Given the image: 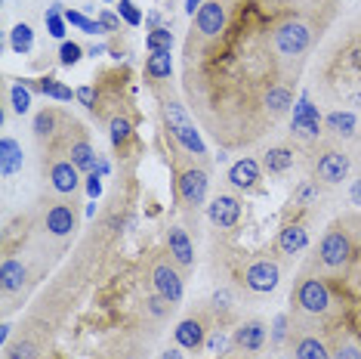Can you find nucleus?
Masks as SVG:
<instances>
[{
	"label": "nucleus",
	"instance_id": "obj_1",
	"mask_svg": "<svg viewBox=\"0 0 361 359\" xmlns=\"http://www.w3.org/2000/svg\"><path fill=\"white\" fill-rule=\"evenodd\" d=\"M238 4V0H235ZM232 4V19L216 37L185 35L183 90L210 136L223 149H244L262 140L275 124L266 115L269 90L300 75L281 62L272 47V22H262V0Z\"/></svg>",
	"mask_w": 361,
	"mask_h": 359
},
{
	"label": "nucleus",
	"instance_id": "obj_2",
	"mask_svg": "<svg viewBox=\"0 0 361 359\" xmlns=\"http://www.w3.org/2000/svg\"><path fill=\"white\" fill-rule=\"evenodd\" d=\"M287 4H290V0H287ZM287 4H284V13L272 19V47L287 69H290L293 75H300L309 53H312V47H315V40H318V25L306 13L290 10Z\"/></svg>",
	"mask_w": 361,
	"mask_h": 359
},
{
	"label": "nucleus",
	"instance_id": "obj_3",
	"mask_svg": "<svg viewBox=\"0 0 361 359\" xmlns=\"http://www.w3.org/2000/svg\"><path fill=\"white\" fill-rule=\"evenodd\" d=\"M361 254V242L352 223L346 217L336 220L334 226H327L318 239L315 251H312V260H309V273H343L355 264V257Z\"/></svg>",
	"mask_w": 361,
	"mask_h": 359
},
{
	"label": "nucleus",
	"instance_id": "obj_4",
	"mask_svg": "<svg viewBox=\"0 0 361 359\" xmlns=\"http://www.w3.org/2000/svg\"><path fill=\"white\" fill-rule=\"evenodd\" d=\"M290 313L297 322H312V325H327V319L336 313V298L331 282L318 273H302L293 282L290 291Z\"/></svg>",
	"mask_w": 361,
	"mask_h": 359
},
{
	"label": "nucleus",
	"instance_id": "obj_5",
	"mask_svg": "<svg viewBox=\"0 0 361 359\" xmlns=\"http://www.w3.org/2000/svg\"><path fill=\"white\" fill-rule=\"evenodd\" d=\"M173 192L183 214L201 211L207 205V192H210V167L201 158L179 149L173 161Z\"/></svg>",
	"mask_w": 361,
	"mask_h": 359
},
{
	"label": "nucleus",
	"instance_id": "obj_6",
	"mask_svg": "<svg viewBox=\"0 0 361 359\" xmlns=\"http://www.w3.org/2000/svg\"><path fill=\"white\" fill-rule=\"evenodd\" d=\"M309 170L312 180H318L322 186H340L349 180L352 158L336 140H318L309 155Z\"/></svg>",
	"mask_w": 361,
	"mask_h": 359
},
{
	"label": "nucleus",
	"instance_id": "obj_7",
	"mask_svg": "<svg viewBox=\"0 0 361 359\" xmlns=\"http://www.w3.org/2000/svg\"><path fill=\"white\" fill-rule=\"evenodd\" d=\"M287 353L290 359H334L331 329L312 322H293L290 338H287Z\"/></svg>",
	"mask_w": 361,
	"mask_h": 359
},
{
	"label": "nucleus",
	"instance_id": "obj_8",
	"mask_svg": "<svg viewBox=\"0 0 361 359\" xmlns=\"http://www.w3.org/2000/svg\"><path fill=\"white\" fill-rule=\"evenodd\" d=\"M149 282L154 288V295L167 298L173 307L183 304V295H185V279H183V269L176 266V260L164 251V254H154L152 260V269H149Z\"/></svg>",
	"mask_w": 361,
	"mask_h": 359
},
{
	"label": "nucleus",
	"instance_id": "obj_9",
	"mask_svg": "<svg viewBox=\"0 0 361 359\" xmlns=\"http://www.w3.org/2000/svg\"><path fill=\"white\" fill-rule=\"evenodd\" d=\"M40 230H44V235L53 242L71 239V233L78 230V205L71 199L47 201L44 211H40Z\"/></svg>",
	"mask_w": 361,
	"mask_h": 359
},
{
	"label": "nucleus",
	"instance_id": "obj_10",
	"mask_svg": "<svg viewBox=\"0 0 361 359\" xmlns=\"http://www.w3.org/2000/svg\"><path fill=\"white\" fill-rule=\"evenodd\" d=\"M216 313L210 310V304L198 310V313H188L185 319H179V325L173 329V341H176V347H183V350H201L204 344H207V338H210V331H213V325H216Z\"/></svg>",
	"mask_w": 361,
	"mask_h": 359
},
{
	"label": "nucleus",
	"instance_id": "obj_11",
	"mask_svg": "<svg viewBox=\"0 0 361 359\" xmlns=\"http://www.w3.org/2000/svg\"><path fill=\"white\" fill-rule=\"evenodd\" d=\"M47 155H50V158L44 161L47 186H50L56 195H75L80 189V170L71 165V158L62 155L59 149H50Z\"/></svg>",
	"mask_w": 361,
	"mask_h": 359
},
{
	"label": "nucleus",
	"instance_id": "obj_12",
	"mask_svg": "<svg viewBox=\"0 0 361 359\" xmlns=\"http://www.w3.org/2000/svg\"><path fill=\"white\" fill-rule=\"evenodd\" d=\"M281 282V266L275 260H266V257H257V260H247L241 269V285L253 295H269V291L278 288Z\"/></svg>",
	"mask_w": 361,
	"mask_h": 359
},
{
	"label": "nucleus",
	"instance_id": "obj_13",
	"mask_svg": "<svg viewBox=\"0 0 361 359\" xmlns=\"http://www.w3.org/2000/svg\"><path fill=\"white\" fill-rule=\"evenodd\" d=\"M322 127H324V118L315 112V105L309 100H300L297 109H293V121H290V136L302 146H315L322 140Z\"/></svg>",
	"mask_w": 361,
	"mask_h": 359
},
{
	"label": "nucleus",
	"instance_id": "obj_14",
	"mask_svg": "<svg viewBox=\"0 0 361 359\" xmlns=\"http://www.w3.org/2000/svg\"><path fill=\"white\" fill-rule=\"evenodd\" d=\"M158 109H161V124H164L167 134H176V130L192 124L185 102L179 100V90L170 87V81L164 87H158Z\"/></svg>",
	"mask_w": 361,
	"mask_h": 359
},
{
	"label": "nucleus",
	"instance_id": "obj_15",
	"mask_svg": "<svg viewBox=\"0 0 361 359\" xmlns=\"http://www.w3.org/2000/svg\"><path fill=\"white\" fill-rule=\"evenodd\" d=\"M226 183L235 192H262V161L257 158H238L226 174Z\"/></svg>",
	"mask_w": 361,
	"mask_h": 359
},
{
	"label": "nucleus",
	"instance_id": "obj_16",
	"mask_svg": "<svg viewBox=\"0 0 361 359\" xmlns=\"http://www.w3.org/2000/svg\"><path fill=\"white\" fill-rule=\"evenodd\" d=\"M164 245H167V254L176 260V266L188 273L195 266V245H192V235L183 223H170L167 233H164Z\"/></svg>",
	"mask_w": 361,
	"mask_h": 359
},
{
	"label": "nucleus",
	"instance_id": "obj_17",
	"mask_svg": "<svg viewBox=\"0 0 361 359\" xmlns=\"http://www.w3.org/2000/svg\"><path fill=\"white\" fill-rule=\"evenodd\" d=\"M62 155H68L71 165H75L80 174H93L96 161H99V155L93 152V146L87 140L84 127H78V124H71V136H68V143L62 146Z\"/></svg>",
	"mask_w": 361,
	"mask_h": 359
},
{
	"label": "nucleus",
	"instance_id": "obj_18",
	"mask_svg": "<svg viewBox=\"0 0 361 359\" xmlns=\"http://www.w3.org/2000/svg\"><path fill=\"white\" fill-rule=\"evenodd\" d=\"M266 322L259 319V316H250V319H244L238 329L232 331V350H238V353H247V356H257L262 344H266Z\"/></svg>",
	"mask_w": 361,
	"mask_h": 359
},
{
	"label": "nucleus",
	"instance_id": "obj_19",
	"mask_svg": "<svg viewBox=\"0 0 361 359\" xmlns=\"http://www.w3.org/2000/svg\"><path fill=\"white\" fill-rule=\"evenodd\" d=\"M241 211H244V201L238 192H219L216 199L207 205V220L219 230H232V226L241 220Z\"/></svg>",
	"mask_w": 361,
	"mask_h": 359
},
{
	"label": "nucleus",
	"instance_id": "obj_20",
	"mask_svg": "<svg viewBox=\"0 0 361 359\" xmlns=\"http://www.w3.org/2000/svg\"><path fill=\"white\" fill-rule=\"evenodd\" d=\"M309 248V226L306 223H287L281 233L275 235V251L284 257H297Z\"/></svg>",
	"mask_w": 361,
	"mask_h": 359
},
{
	"label": "nucleus",
	"instance_id": "obj_21",
	"mask_svg": "<svg viewBox=\"0 0 361 359\" xmlns=\"http://www.w3.org/2000/svg\"><path fill=\"white\" fill-rule=\"evenodd\" d=\"M31 273H28V264L22 257H6L4 266H0V288L4 295H19L22 288L28 285Z\"/></svg>",
	"mask_w": 361,
	"mask_h": 359
},
{
	"label": "nucleus",
	"instance_id": "obj_22",
	"mask_svg": "<svg viewBox=\"0 0 361 359\" xmlns=\"http://www.w3.org/2000/svg\"><path fill=\"white\" fill-rule=\"evenodd\" d=\"M293 161H297L293 146L278 143V146H272V149H266V155H262V170H266L269 177H281L293 167Z\"/></svg>",
	"mask_w": 361,
	"mask_h": 359
},
{
	"label": "nucleus",
	"instance_id": "obj_23",
	"mask_svg": "<svg viewBox=\"0 0 361 359\" xmlns=\"http://www.w3.org/2000/svg\"><path fill=\"white\" fill-rule=\"evenodd\" d=\"M324 127L334 140H355L358 134V118L352 112H327L324 115Z\"/></svg>",
	"mask_w": 361,
	"mask_h": 359
},
{
	"label": "nucleus",
	"instance_id": "obj_24",
	"mask_svg": "<svg viewBox=\"0 0 361 359\" xmlns=\"http://www.w3.org/2000/svg\"><path fill=\"white\" fill-rule=\"evenodd\" d=\"M331 350L334 359H361V338L352 329L331 331Z\"/></svg>",
	"mask_w": 361,
	"mask_h": 359
},
{
	"label": "nucleus",
	"instance_id": "obj_25",
	"mask_svg": "<svg viewBox=\"0 0 361 359\" xmlns=\"http://www.w3.org/2000/svg\"><path fill=\"white\" fill-rule=\"evenodd\" d=\"M170 140H173L183 152L195 155V158H201L204 165H207V146H204V140H201V134H198V127H195V124L176 130V134H170Z\"/></svg>",
	"mask_w": 361,
	"mask_h": 359
},
{
	"label": "nucleus",
	"instance_id": "obj_26",
	"mask_svg": "<svg viewBox=\"0 0 361 359\" xmlns=\"http://www.w3.org/2000/svg\"><path fill=\"white\" fill-rule=\"evenodd\" d=\"M59 124H62V115L56 109H40L35 115V136L37 143H53L59 136Z\"/></svg>",
	"mask_w": 361,
	"mask_h": 359
},
{
	"label": "nucleus",
	"instance_id": "obj_27",
	"mask_svg": "<svg viewBox=\"0 0 361 359\" xmlns=\"http://www.w3.org/2000/svg\"><path fill=\"white\" fill-rule=\"evenodd\" d=\"M145 75L152 78V84H167L173 78V59H170V50H154L145 62Z\"/></svg>",
	"mask_w": 361,
	"mask_h": 359
},
{
	"label": "nucleus",
	"instance_id": "obj_28",
	"mask_svg": "<svg viewBox=\"0 0 361 359\" xmlns=\"http://www.w3.org/2000/svg\"><path fill=\"white\" fill-rule=\"evenodd\" d=\"M207 353L210 356H216V359H226L228 356V350H232V338H228V329H223V325H213V331H210V338H207Z\"/></svg>",
	"mask_w": 361,
	"mask_h": 359
},
{
	"label": "nucleus",
	"instance_id": "obj_29",
	"mask_svg": "<svg viewBox=\"0 0 361 359\" xmlns=\"http://www.w3.org/2000/svg\"><path fill=\"white\" fill-rule=\"evenodd\" d=\"M130 134H133V124H130L127 115H111L109 118V136H111L114 149H121V146L130 140Z\"/></svg>",
	"mask_w": 361,
	"mask_h": 359
},
{
	"label": "nucleus",
	"instance_id": "obj_30",
	"mask_svg": "<svg viewBox=\"0 0 361 359\" xmlns=\"http://www.w3.org/2000/svg\"><path fill=\"white\" fill-rule=\"evenodd\" d=\"M0 155H4V177H10L19 170L22 165V149H19V143L10 140V136H4V143H0Z\"/></svg>",
	"mask_w": 361,
	"mask_h": 359
},
{
	"label": "nucleus",
	"instance_id": "obj_31",
	"mask_svg": "<svg viewBox=\"0 0 361 359\" xmlns=\"http://www.w3.org/2000/svg\"><path fill=\"white\" fill-rule=\"evenodd\" d=\"M31 93H35V90H31L25 81H16V84L10 87V105H13L16 115H25V112L31 109Z\"/></svg>",
	"mask_w": 361,
	"mask_h": 359
},
{
	"label": "nucleus",
	"instance_id": "obj_32",
	"mask_svg": "<svg viewBox=\"0 0 361 359\" xmlns=\"http://www.w3.org/2000/svg\"><path fill=\"white\" fill-rule=\"evenodd\" d=\"M235 304H238L235 291H232V288H226V285H219V288L213 291V298H210V310L216 313V319H223L228 310H235Z\"/></svg>",
	"mask_w": 361,
	"mask_h": 359
},
{
	"label": "nucleus",
	"instance_id": "obj_33",
	"mask_svg": "<svg viewBox=\"0 0 361 359\" xmlns=\"http://www.w3.org/2000/svg\"><path fill=\"white\" fill-rule=\"evenodd\" d=\"M10 47H13L16 53H28L31 47H35V31H31V25L19 22V25L10 31Z\"/></svg>",
	"mask_w": 361,
	"mask_h": 359
},
{
	"label": "nucleus",
	"instance_id": "obj_34",
	"mask_svg": "<svg viewBox=\"0 0 361 359\" xmlns=\"http://www.w3.org/2000/svg\"><path fill=\"white\" fill-rule=\"evenodd\" d=\"M290 329H293L290 316H287V313L275 316V322H272V344H275V350H278V347H287V338H290Z\"/></svg>",
	"mask_w": 361,
	"mask_h": 359
},
{
	"label": "nucleus",
	"instance_id": "obj_35",
	"mask_svg": "<svg viewBox=\"0 0 361 359\" xmlns=\"http://www.w3.org/2000/svg\"><path fill=\"white\" fill-rule=\"evenodd\" d=\"M28 87H31V90H44L47 96H56L59 102H68L71 96H75V93H71V90L65 87V84H59V81H50V78H44L40 84H28Z\"/></svg>",
	"mask_w": 361,
	"mask_h": 359
},
{
	"label": "nucleus",
	"instance_id": "obj_36",
	"mask_svg": "<svg viewBox=\"0 0 361 359\" xmlns=\"http://www.w3.org/2000/svg\"><path fill=\"white\" fill-rule=\"evenodd\" d=\"M145 310L154 316V322H164L170 313H173V304H170L167 298H161V295H152L149 300H145Z\"/></svg>",
	"mask_w": 361,
	"mask_h": 359
},
{
	"label": "nucleus",
	"instance_id": "obj_37",
	"mask_svg": "<svg viewBox=\"0 0 361 359\" xmlns=\"http://www.w3.org/2000/svg\"><path fill=\"white\" fill-rule=\"evenodd\" d=\"M145 44H149V50L154 53V50H170V47L176 44V37L170 35L167 28H152L149 31V40H145Z\"/></svg>",
	"mask_w": 361,
	"mask_h": 359
},
{
	"label": "nucleus",
	"instance_id": "obj_38",
	"mask_svg": "<svg viewBox=\"0 0 361 359\" xmlns=\"http://www.w3.org/2000/svg\"><path fill=\"white\" fill-rule=\"evenodd\" d=\"M318 189H322L318 180H302V183L297 186V192H293V199H297L300 205H312V201L318 199Z\"/></svg>",
	"mask_w": 361,
	"mask_h": 359
},
{
	"label": "nucleus",
	"instance_id": "obj_39",
	"mask_svg": "<svg viewBox=\"0 0 361 359\" xmlns=\"http://www.w3.org/2000/svg\"><path fill=\"white\" fill-rule=\"evenodd\" d=\"M65 19H68L71 25L84 28L87 35H102V25H99V22H90L87 16H80V13H75V10H68V13H65Z\"/></svg>",
	"mask_w": 361,
	"mask_h": 359
},
{
	"label": "nucleus",
	"instance_id": "obj_40",
	"mask_svg": "<svg viewBox=\"0 0 361 359\" xmlns=\"http://www.w3.org/2000/svg\"><path fill=\"white\" fill-rule=\"evenodd\" d=\"M118 13L124 22H130V25H139V22H142V13L136 10L133 0H118Z\"/></svg>",
	"mask_w": 361,
	"mask_h": 359
},
{
	"label": "nucleus",
	"instance_id": "obj_41",
	"mask_svg": "<svg viewBox=\"0 0 361 359\" xmlns=\"http://www.w3.org/2000/svg\"><path fill=\"white\" fill-rule=\"evenodd\" d=\"M65 22H68V19H62V16H59V6L47 13V28H50L53 37H65Z\"/></svg>",
	"mask_w": 361,
	"mask_h": 359
},
{
	"label": "nucleus",
	"instance_id": "obj_42",
	"mask_svg": "<svg viewBox=\"0 0 361 359\" xmlns=\"http://www.w3.org/2000/svg\"><path fill=\"white\" fill-rule=\"evenodd\" d=\"M59 56H62V65H75V62L80 59V47H78V44H71V40H65L62 50H59Z\"/></svg>",
	"mask_w": 361,
	"mask_h": 359
},
{
	"label": "nucleus",
	"instance_id": "obj_43",
	"mask_svg": "<svg viewBox=\"0 0 361 359\" xmlns=\"http://www.w3.org/2000/svg\"><path fill=\"white\" fill-rule=\"evenodd\" d=\"M99 25H102V31H109V35H118L121 19H118V16H111V13H102L99 16Z\"/></svg>",
	"mask_w": 361,
	"mask_h": 359
},
{
	"label": "nucleus",
	"instance_id": "obj_44",
	"mask_svg": "<svg viewBox=\"0 0 361 359\" xmlns=\"http://www.w3.org/2000/svg\"><path fill=\"white\" fill-rule=\"evenodd\" d=\"M78 100L87 105V109H96V90L93 87H80L78 90Z\"/></svg>",
	"mask_w": 361,
	"mask_h": 359
},
{
	"label": "nucleus",
	"instance_id": "obj_45",
	"mask_svg": "<svg viewBox=\"0 0 361 359\" xmlns=\"http://www.w3.org/2000/svg\"><path fill=\"white\" fill-rule=\"evenodd\" d=\"M349 201H352L355 208H361V177L352 180V186H349Z\"/></svg>",
	"mask_w": 361,
	"mask_h": 359
},
{
	"label": "nucleus",
	"instance_id": "obj_46",
	"mask_svg": "<svg viewBox=\"0 0 361 359\" xmlns=\"http://www.w3.org/2000/svg\"><path fill=\"white\" fill-rule=\"evenodd\" d=\"M349 279H352V285L361 291V257H355V264L349 266Z\"/></svg>",
	"mask_w": 361,
	"mask_h": 359
},
{
	"label": "nucleus",
	"instance_id": "obj_47",
	"mask_svg": "<svg viewBox=\"0 0 361 359\" xmlns=\"http://www.w3.org/2000/svg\"><path fill=\"white\" fill-rule=\"evenodd\" d=\"M87 180H90V183H87V192H90V195H99V192H102V183H99V177H93V174H90Z\"/></svg>",
	"mask_w": 361,
	"mask_h": 359
},
{
	"label": "nucleus",
	"instance_id": "obj_48",
	"mask_svg": "<svg viewBox=\"0 0 361 359\" xmlns=\"http://www.w3.org/2000/svg\"><path fill=\"white\" fill-rule=\"evenodd\" d=\"M183 347H170V350H164L161 353V359H183V353H179Z\"/></svg>",
	"mask_w": 361,
	"mask_h": 359
},
{
	"label": "nucleus",
	"instance_id": "obj_49",
	"mask_svg": "<svg viewBox=\"0 0 361 359\" xmlns=\"http://www.w3.org/2000/svg\"><path fill=\"white\" fill-rule=\"evenodd\" d=\"M105 174H109V161H96V170H93V177H105Z\"/></svg>",
	"mask_w": 361,
	"mask_h": 359
},
{
	"label": "nucleus",
	"instance_id": "obj_50",
	"mask_svg": "<svg viewBox=\"0 0 361 359\" xmlns=\"http://www.w3.org/2000/svg\"><path fill=\"white\" fill-rule=\"evenodd\" d=\"M349 223H352V230H355V235H358V242H361V214L358 217H346Z\"/></svg>",
	"mask_w": 361,
	"mask_h": 359
},
{
	"label": "nucleus",
	"instance_id": "obj_51",
	"mask_svg": "<svg viewBox=\"0 0 361 359\" xmlns=\"http://www.w3.org/2000/svg\"><path fill=\"white\" fill-rule=\"evenodd\" d=\"M201 4H204V0H188V4H185V10L195 16V13H198V6H201Z\"/></svg>",
	"mask_w": 361,
	"mask_h": 359
},
{
	"label": "nucleus",
	"instance_id": "obj_52",
	"mask_svg": "<svg viewBox=\"0 0 361 359\" xmlns=\"http://www.w3.org/2000/svg\"><path fill=\"white\" fill-rule=\"evenodd\" d=\"M226 359H257V356H247V353H238V350H232V356H226Z\"/></svg>",
	"mask_w": 361,
	"mask_h": 359
},
{
	"label": "nucleus",
	"instance_id": "obj_53",
	"mask_svg": "<svg viewBox=\"0 0 361 359\" xmlns=\"http://www.w3.org/2000/svg\"><path fill=\"white\" fill-rule=\"evenodd\" d=\"M358 161H361V152H358Z\"/></svg>",
	"mask_w": 361,
	"mask_h": 359
}]
</instances>
